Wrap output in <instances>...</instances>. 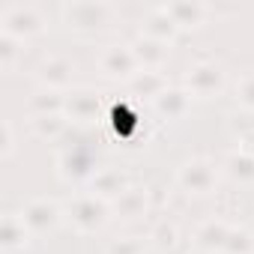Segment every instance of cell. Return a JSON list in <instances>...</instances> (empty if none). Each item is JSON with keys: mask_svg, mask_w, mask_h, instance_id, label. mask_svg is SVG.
<instances>
[{"mask_svg": "<svg viewBox=\"0 0 254 254\" xmlns=\"http://www.w3.org/2000/svg\"><path fill=\"white\" fill-rule=\"evenodd\" d=\"M150 239L144 236H117L108 242V254H147Z\"/></svg>", "mask_w": 254, "mask_h": 254, "instance_id": "484cf974", "label": "cell"}, {"mask_svg": "<svg viewBox=\"0 0 254 254\" xmlns=\"http://www.w3.org/2000/svg\"><path fill=\"white\" fill-rule=\"evenodd\" d=\"M63 218L78 233H99L111 221V203L84 189L63 203Z\"/></svg>", "mask_w": 254, "mask_h": 254, "instance_id": "7a4b0ae2", "label": "cell"}, {"mask_svg": "<svg viewBox=\"0 0 254 254\" xmlns=\"http://www.w3.org/2000/svg\"><path fill=\"white\" fill-rule=\"evenodd\" d=\"M21 218L24 224L30 227L33 236H45V233H54L66 218H63V203L51 200V197H30L21 209Z\"/></svg>", "mask_w": 254, "mask_h": 254, "instance_id": "ba28073f", "label": "cell"}, {"mask_svg": "<svg viewBox=\"0 0 254 254\" xmlns=\"http://www.w3.org/2000/svg\"><path fill=\"white\" fill-rule=\"evenodd\" d=\"M162 9L174 18V24L180 30L186 27H200L206 21V15L212 12L209 3H203V0H171V3H162Z\"/></svg>", "mask_w": 254, "mask_h": 254, "instance_id": "9a60e30c", "label": "cell"}, {"mask_svg": "<svg viewBox=\"0 0 254 254\" xmlns=\"http://www.w3.org/2000/svg\"><path fill=\"white\" fill-rule=\"evenodd\" d=\"M27 114L30 117H42V114H66V93L39 87L27 96Z\"/></svg>", "mask_w": 254, "mask_h": 254, "instance_id": "ffe728a7", "label": "cell"}, {"mask_svg": "<svg viewBox=\"0 0 254 254\" xmlns=\"http://www.w3.org/2000/svg\"><path fill=\"white\" fill-rule=\"evenodd\" d=\"M230 227H233V224H227L224 218H206V221H200V224L191 230V245H194L197 251H203V254H221Z\"/></svg>", "mask_w": 254, "mask_h": 254, "instance_id": "4fadbf2b", "label": "cell"}, {"mask_svg": "<svg viewBox=\"0 0 254 254\" xmlns=\"http://www.w3.org/2000/svg\"><path fill=\"white\" fill-rule=\"evenodd\" d=\"M191 102H194V96L183 87V84H171L162 96H156L150 105H153V111L162 117V120H183L189 111H191Z\"/></svg>", "mask_w": 254, "mask_h": 254, "instance_id": "7c38bea8", "label": "cell"}, {"mask_svg": "<svg viewBox=\"0 0 254 254\" xmlns=\"http://www.w3.org/2000/svg\"><path fill=\"white\" fill-rule=\"evenodd\" d=\"M183 87L194 96V99H215L227 90V72L212 63V60H200L194 66H189L186 78H183Z\"/></svg>", "mask_w": 254, "mask_h": 254, "instance_id": "52a82bcc", "label": "cell"}, {"mask_svg": "<svg viewBox=\"0 0 254 254\" xmlns=\"http://www.w3.org/2000/svg\"><path fill=\"white\" fill-rule=\"evenodd\" d=\"M72 75H75V66L69 57H60V54H48L39 60L33 78L39 81V87H48V90H57V93H66L69 84H72Z\"/></svg>", "mask_w": 254, "mask_h": 254, "instance_id": "30bf717a", "label": "cell"}, {"mask_svg": "<svg viewBox=\"0 0 254 254\" xmlns=\"http://www.w3.org/2000/svg\"><path fill=\"white\" fill-rule=\"evenodd\" d=\"M141 33H144V36H153V39H159V42L174 45V39L180 36V27L174 24V18H171L162 6H153V9L144 15V21H141Z\"/></svg>", "mask_w": 254, "mask_h": 254, "instance_id": "d6986e66", "label": "cell"}, {"mask_svg": "<svg viewBox=\"0 0 254 254\" xmlns=\"http://www.w3.org/2000/svg\"><path fill=\"white\" fill-rule=\"evenodd\" d=\"M126 87H129V93L135 96V99H156V96H162L171 84H168V78L162 75V72H150V69H141L129 84H126Z\"/></svg>", "mask_w": 254, "mask_h": 254, "instance_id": "44dd1931", "label": "cell"}, {"mask_svg": "<svg viewBox=\"0 0 254 254\" xmlns=\"http://www.w3.org/2000/svg\"><path fill=\"white\" fill-rule=\"evenodd\" d=\"M0 30L27 42L45 30V15L36 3H9L0 12Z\"/></svg>", "mask_w": 254, "mask_h": 254, "instance_id": "8992f818", "label": "cell"}, {"mask_svg": "<svg viewBox=\"0 0 254 254\" xmlns=\"http://www.w3.org/2000/svg\"><path fill=\"white\" fill-rule=\"evenodd\" d=\"M114 18H117V9L114 3H105V0H72V3H63L66 27L81 36H96L108 30Z\"/></svg>", "mask_w": 254, "mask_h": 254, "instance_id": "6da1fadb", "label": "cell"}, {"mask_svg": "<svg viewBox=\"0 0 254 254\" xmlns=\"http://www.w3.org/2000/svg\"><path fill=\"white\" fill-rule=\"evenodd\" d=\"M69 117L66 114H42V117H30V132L39 141H60L69 129Z\"/></svg>", "mask_w": 254, "mask_h": 254, "instance_id": "7402d4cb", "label": "cell"}, {"mask_svg": "<svg viewBox=\"0 0 254 254\" xmlns=\"http://www.w3.org/2000/svg\"><path fill=\"white\" fill-rule=\"evenodd\" d=\"M221 254H254V236L245 227H230Z\"/></svg>", "mask_w": 254, "mask_h": 254, "instance_id": "d4e9b609", "label": "cell"}, {"mask_svg": "<svg viewBox=\"0 0 254 254\" xmlns=\"http://www.w3.org/2000/svg\"><path fill=\"white\" fill-rule=\"evenodd\" d=\"M102 111H105L102 93L87 90V87L66 93V117H69V120H75V123H93Z\"/></svg>", "mask_w": 254, "mask_h": 254, "instance_id": "8fae6325", "label": "cell"}, {"mask_svg": "<svg viewBox=\"0 0 254 254\" xmlns=\"http://www.w3.org/2000/svg\"><path fill=\"white\" fill-rule=\"evenodd\" d=\"M156 248H162V251H171V248H177L180 245V224L174 221V218H159L153 227H150V236H147Z\"/></svg>", "mask_w": 254, "mask_h": 254, "instance_id": "603a6c76", "label": "cell"}, {"mask_svg": "<svg viewBox=\"0 0 254 254\" xmlns=\"http://www.w3.org/2000/svg\"><path fill=\"white\" fill-rule=\"evenodd\" d=\"M233 99L239 102L242 111H251L254 114V72H245L236 78L233 84Z\"/></svg>", "mask_w": 254, "mask_h": 254, "instance_id": "4316f807", "label": "cell"}, {"mask_svg": "<svg viewBox=\"0 0 254 254\" xmlns=\"http://www.w3.org/2000/svg\"><path fill=\"white\" fill-rule=\"evenodd\" d=\"M239 147H242L245 153H251V156H254V135H245V138H239Z\"/></svg>", "mask_w": 254, "mask_h": 254, "instance_id": "f1b7e54d", "label": "cell"}, {"mask_svg": "<svg viewBox=\"0 0 254 254\" xmlns=\"http://www.w3.org/2000/svg\"><path fill=\"white\" fill-rule=\"evenodd\" d=\"M21 54H24V42L0 30V69H3V72H12V69L18 66Z\"/></svg>", "mask_w": 254, "mask_h": 254, "instance_id": "cb8c5ba5", "label": "cell"}, {"mask_svg": "<svg viewBox=\"0 0 254 254\" xmlns=\"http://www.w3.org/2000/svg\"><path fill=\"white\" fill-rule=\"evenodd\" d=\"M15 153V129H12V120H0V159H9Z\"/></svg>", "mask_w": 254, "mask_h": 254, "instance_id": "83f0119b", "label": "cell"}, {"mask_svg": "<svg viewBox=\"0 0 254 254\" xmlns=\"http://www.w3.org/2000/svg\"><path fill=\"white\" fill-rule=\"evenodd\" d=\"M54 171L63 183L69 186H90V180L102 171L99 165V156L93 147L87 144H72V147H63L54 159Z\"/></svg>", "mask_w": 254, "mask_h": 254, "instance_id": "3957f363", "label": "cell"}, {"mask_svg": "<svg viewBox=\"0 0 254 254\" xmlns=\"http://www.w3.org/2000/svg\"><path fill=\"white\" fill-rule=\"evenodd\" d=\"M30 227L24 224L21 212H3L0 218V248L3 251H21L30 242Z\"/></svg>", "mask_w": 254, "mask_h": 254, "instance_id": "e0dca14e", "label": "cell"}, {"mask_svg": "<svg viewBox=\"0 0 254 254\" xmlns=\"http://www.w3.org/2000/svg\"><path fill=\"white\" fill-rule=\"evenodd\" d=\"M150 206H153V191L147 186L132 183L117 200H111V218H117V221H138V218H144L150 212Z\"/></svg>", "mask_w": 254, "mask_h": 254, "instance_id": "9c48e42d", "label": "cell"}, {"mask_svg": "<svg viewBox=\"0 0 254 254\" xmlns=\"http://www.w3.org/2000/svg\"><path fill=\"white\" fill-rule=\"evenodd\" d=\"M218 180H221L218 162H212L206 156H191L177 168L174 186L180 191H186L189 197H200V194H212L218 189Z\"/></svg>", "mask_w": 254, "mask_h": 254, "instance_id": "277c9868", "label": "cell"}, {"mask_svg": "<svg viewBox=\"0 0 254 254\" xmlns=\"http://www.w3.org/2000/svg\"><path fill=\"white\" fill-rule=\"evenodd\" d=\"M129 186H132V180H129V174H126L123 168H102V171L90 180L87 191L111 203V200H117L126 189H129Z\"/></svg>", "mask_w": 254, "mask_h": 254, "instance_id": "5bb4252c", "label": "cell"}, {"mask_svg": "<svg viewBox=\"0 0 254 254\" xmlns=\"http://www.w3.org/2000/svg\"><path fill=\"white\" fill-rule=\"evenodd\" d=\"M96 66H99V75L108 78V81H123L129 84L138 72H141V63L132 51V42H108L99 48L96 54Z\"/></svg>", "mask_w": 254, "mask_h": 254, "instance_id": "5b68a950", "label": "cell"}, {"mask_svg": "<svg viewBox=\"0 0 254 254\" xmlns=\"http://www.w3.org/2000/svg\"><path fill=\"white\" fill-rule=\"evenodd\" d=\"M132 51H135L141 69H150V72H162V66H165L168 57H171V45H168V42H159V39L144 36V33L132 42Z\"/></svg>", "mask_w": 254, "mask_h": 254, "instance_id": "2e32d148", "label": "cell"}, {"mask_svg": "<svg viewBox=\"0 0 254 254\" xmlns=\"http://www.w3.org/2000/svg\"><path fill=\"white\" fill-rule=\"evenodd\" d=\"M218 168H221V177H227L230 183H239V186L254 183V156L245 153L242 147L230 150V153L218 162Z\"/></svg>", "mask_w": 254, "mask_h": 254, "instance_id": "ac0fdd59", "label": "cell"}]
</instances>
